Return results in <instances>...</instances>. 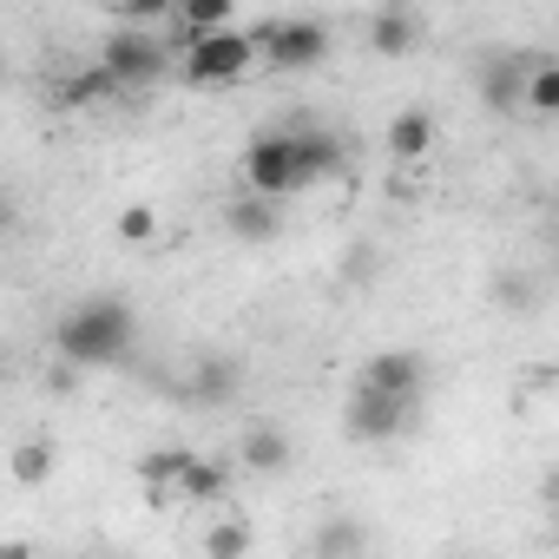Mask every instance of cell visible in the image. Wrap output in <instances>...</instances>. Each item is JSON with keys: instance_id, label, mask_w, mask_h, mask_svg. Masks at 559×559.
Instances as JSON below:
<instances>
[{"instance_id": "6da1fadb", "label": "cell", "mask_w": 559, "mask_h": 559, "mask_svg": "<svg viewBox=\"0 0 559 559\" xmlns=\"http://www.w3.org/2000/svg\"><path fill=\"white\" fill-rule=\"evenodd\" d=\"M139 349V310L112 290H93L53 317V356L73 369H119Z\"/></svg>"}, {"instance_id": "7a4b0ae2", "label": "cell", "mask_w": 559, "mask_h": 559, "mask_svg": "<svg viewBox=\"0 0 559 559\" xmlns=\"http://www.w3.org/2000/svg\"><path fill=\"white\" fill-rule=\"evenodd\" d=\"M243 191H257V198H270V204L310 191L304 152H297V132H290V126H284V132H257V139L243 145Z\"/></svg>"}, {"instance_id": "3957f363", "label": "cell", "mask_w": 559, "mask_h": 559, "mask_svg": "<svg viewBox=\"0 0 559 559\" xmlns=\"http://www.w3.org/2000/svg\"><path fill=\"white\" fill-rule=\"evenodd\" d=\"M99 67L119 80V93L152 86V80H165V67H171V40H165L158 27H112L106 47H99Z\"/></svg>"}, {"instance_id": "277c9868", "label": "cell", "mask_w": 559, "mask_h": 559, "mask_svg": "<svg viewBox=\"0 0 559 559\" xmlns=\"http://www.w3.org/2000/svg\"><path fill=\"white\" fill-rule=\"evenodd\" d=\"M263 53H257V34H211V40H191L185 53H178V73L191 80V86H230L237 73H250Z\"/></svg>"}, {"instance_id": "5b68a950", "label": "cell", "mask_w": 559, "mask_h": 559, "mask_svg": "<svg viewBox=\"0 0 559 559\" xmlns=\"http://www.w3.org/2000/svg\"><path fill=\"white\" fill-rule=\"evenodd\" d=\"M257 53L276 73H310V67L330 60V27L323 21H263L257 27Z\"/></svg>"}, {"instance_id": "8992f818", "label": "cell", "mask_w": 559, "mask_h": 559, "mask_svg": "<svg viewBox=\"0 0 559 559\" xmlns=\"http://www.w3.org/2000/svg\"><path fill=\"white\" fill-rule=\"evenodd\" d=\"M415 408L421 402H395V395H376V389H349V402H343V435L349 441H362V448H382V441H402L408 428H415Z\"/></svg>"}, {"instance_id": "52a82bcc", "label": "cell", "mask_w": 559, "mask_h": 559, "mask_svg": "<svg viewBox=\"0 0 559 559\" xmlns=\"http://www.w3.org/2000/svg\"><path fill=\"white\" fill-rule=\"evenodd\" d=\"M539 60H546V53H480V60H474V93H480V106H487L493 119L526 112V80H533Z\"/></svg>"}, {"instance_id": "ba28073f", "label": "cell", "mask_w": 559, "mask_h": 559, "mask_svg": "<svg viewBox=\"0 0 559 559\" xmlns=\"http://www.w3.org/2000/svg\"><path fill=\"white\" fill-rule=\"evenodd\" d=\"M243 474H257V480H276V474H290V461H297V441H290V428L284 421H243V435H237V454H230Z\"/></svg>"}, {"instance_id": "9c48e42d", "label": "cell", "mask_w": 559, "mask_h": 559, "mask_svg": "<svg viewBox=\"0 0 559 559\" xmlns=\"http://www.w3.org/2000/svg\"><path fill=\"white\" fill-rule=\"evenodd\" d=\"M356 382L376 395H395V402H421L428 395V356L421 349H376Z\"/></svg>"}, {"instance_id": "30bf717a", "label": "cell", "mask_w": 559, "mask_h": 559, "mask_svg": "<svg viewBox=\"0 0 559 559\" xmlns=\"http://www.w3.org/2000/svg\"><path fill=\"white\" fill-rule=\"evenodd\" d=\"M237 395H243V362L237 356H198L191 369H185V402L191 408H237Z\"/></svg>"}, {"instance_id": "8fae6325", "label": "cell", "mask_w": 559, "mask_h": 559, "mask_svg": "<svg viewBox=\"0 0 559 559\" xmlns=\"http://www.w3.org/2000/svg\"><path fill=\"white\" fill-rule=\"evenodd\" d=\"M297 132V152H304V178L310 185H323V178H336L343 165H349V145H343V132H330V126H290Z\"/></svg>"}, {"instance_id": "7c38bea8", "label": "cell", "mask_w": 559, "mask_h": 559, "mask_svg": "<svg viewBox=\"0 0 559 559\" xmlns=\"http://www.w3.org/2000/svg\"><path fill=\"white\" fill-rule=\"evenodd\" d=\"M415 47H421V14H408V8H376V14H369V53L402 60V53H415Z\"/></svg>"}, {"instance_id": "4fadbf2b", "label": "cell", "mask_w": 559, "mask_h": 559, "mask_svg": "<svg viewBox=\"0 0 559 559\" xmlns=\"http://www.w3.org/2000/svg\"><path fill=\"white\" fill-rule=\"evenodd\" d=\"M428 152H435V112H428V106H402V112L389 119V158L421 165Z\"/></svg>"}, {"instance_id": "5bb4252c", "label": "cell", "mask_w": 559, "mask_h": 559, "mask_svg": "<svg viewBox=\"0 0 559 559\" xmlns=\"http://www.w3.org/2000/svg\"><path fill=\"white\" fill-rule=\"evenodd\" d=\"M224 230H230V237H243V243H270L276 230H284V217H276V204H270V198L243 191V198H230V204H224Z\"/></svg>"}, {"instance_id": "9a60e30c", "label": "cell", "mask_w": 559, "mask_h": 559, "mask_svg": "<svg viewBox=\"0 0 559 559\" xmlns=\"http://www.w3.org/2000/svg\"><path fill=\"white\" fill-rule=\"evenodd\" d=\"M310 552H317V559H362V552H369V526L349 520V513H330V520H317Z\"/></svg>"}, {"instance_id": "2e32d148", "label": "cell", "mask_w": 559, "mask_h": 559, "mask_svg": "<svg viewBox=\"0 0 559 559\" xmlns=\"http://www.w3.org/2000/svg\"><path fill=\"white\" fill-rule=\"evenodd\" d=\"M230 467H237V461L191 454V467H185V480H178V500H191V507H211V500H224V487H230Z\"/></svg>"}, {"instance_id": "e0dca14e", "label": "cell", "mask_w": 559, "mask_h": 559, "mask_svg": "<svg viewBox=\"0 0 559 559\" xmlns=\"http://www.w3.org/2000/svg\"><path fill=\"white\" fill-rule=\"evenodd\" d=\"M185 467H191V454H185V448H158V454H145V461H139V480H145V493H152V500H165V493H178Z\"/></svg>"}, {"instance_id": "ac0fdd59", "label": "cell", "mask_w": 559, "mask_h": 559, "mask_svg": "<svg viewBox=\"0 0 559 559\" xmlns=\"http://www.w3.org/2000/svg\"><path fill=\"white\" fill-rule=\"evenodd\" d=\"M526 112L533 119H559V60L546 53L539 67H533V80H526Z\"/></svg>"}, {"instance_id": "d6986e66", "label": "cell", "mask_w": 559, "mask_h": 559, "mask_svg": "<svg viewBox=\"0 0 559 559\" xmlns=\"http://www.w3.org/2000/svg\"><path fill=\"white\" fill-rule=\"evenodd\" d=\"M250 552V526L243 520H211L204 526V559H243Z\"/></svg>"}, {"instance_id": "ffe728a7", "label": "cell", "mask_w": 559, "mask_h": 559, "mask_svg": "<svg viewBox=\"0 0 559 559\" xmlns=\"http://www.w3.org/2000/svg\"><path fill=\"white\" fill-rule=\"evenodd\" d=\"M8 467H14V480H21V487H40V480L53 474V441H21Z\"/></svg>"}, {"instance_id": "44dd1931", "label": "cell", "mask_w": 559, "mask_h": 559, "mask_svg": "<svg viewBox=\"0 0 559 559\" xmlns=\"http://www.w3.org/2000/svg\"><path fill=\"white\" fill-rule=\"evenodd\" d=\"M493 304H507V310H533L539 304V284L526 270H493Z\"/></svg>"}, {"instance_id": "7402d4cb", "label": "cell", "mask_w": 559, "mask_h": 559, "mask_svg": "<svg viewBox=\"0 0 559 559\" xmlns=\"http://www.w3.org/2000/svg\"><path fill=\"white\" fill-rule=\"evenodd\" d=\"M119 237H126V243H152V237H158V211H152V204H126V211H119Z\"/></svg>"}, {"instance_id": "603a6c76", "label": "cell", "mask_w": 559, "mask_h": 559, "mask_svg": "<svg viewBox=\"0 0 559 559\" xmlns=\"http://www.w3.org/2000/svg\"><path fill=\"white\" fill-rule=\"evenodd\" d=\"M349 276H376V243H349Z\"/></svg>"}, {"instance_id": "cb8c5ba5", "label": "cell", "mask_w": 559, "mask_h": 559, "mask_svg": "<svg viewBox=\"0 0 559 559\" xmlns=\"http://www.w3.org/2000/svg\"><path fill=\"white\" fill-rule=\"evenodd\" d=\"M0 559H34V552H27V539H8V546H0Z\"/></svg>"}, {"instance_id": "d4e9b609", "label": "cell", "mask_w": 559, "mask_h": 559, "mask_svg": "<svg viewBox=\"0 0 559 559\" xmlns=\"http://www.w3.org/2000/svg\"><path fill=\"white\" fill-rule=\"evenodd\" d=\"M106 559H126V552H106Z\"/></svg>"}, {"instance_id": "484cf974", "label": "cell", "mask_w": 559, "mask_h": 559, "mask_svg": "<svg viewBox=\"0 0 559 559\" xmlns=\"http://www.w3.org/2000/svg\"><path fill=\"white\" fill-rule=\"evenodd\" d=\"M448 559H461V552H448Z\"/></svg>"}]
</instances>
